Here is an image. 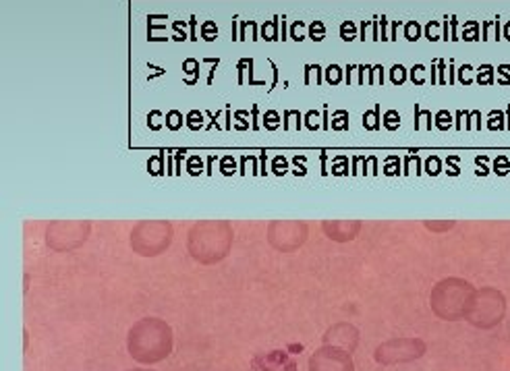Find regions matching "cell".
I'll use <instances>...</instances> for the list:
<instances>
[{
    "instance_id": "cell-23",
    "label": "cell",
    "mask_w": 510,
    "mask_h": 371,
    "mask_svg": "<svg viewBox=\"0 0 510 371\" xmlns=\"http://www.w3.org/2000/svg\"><path fill=\"white\" fill-rule=\"evenodd\" d=\"M436 127L440 131H446V129L452 127V116H450L448 110H440V112L436 114Z\"/></svg>"
},
{
    "instance_id": "cell-18",
    "label": "cell",
    "mask_w": 510,
    "mask_h": 371,
    "mask_svg": "<svg viewBox=\"0 0 510 371\" xmlns=\"http://www.w3.org/2000/svg\"><path fill=\"white\" fill-rule=\"evenodd\" d=\"M309 37L313 39V42H322V39L326 37V25L322 21H313L309 25Z\"/></svg>"
},
{
    "instance_id": "cell-60",
    "label": "cell",
    "mask_w": 510,
    "mask_h": 371,
    "mask_svg": "<svg viewBox=\"0 0 510 371\" xmlns=\"http://www.w3.org/2000/svg\"><path fill=\"white\" fill-rule=\"evenodd\" d=\"M450 83H454V60H450Z\"/></svg>"
},
{
    "instance_id": "cell-38",
    "label": "cell",
    "mask_w": 510,
    "mask_h": 371,
    "mask_svg": "<svg viewBox=\"0 0 510 371\" xmlns=\"http://www.w3.org/2000/svg\"><path fill=\"white\" fill-rule=\"evenodd\" d=\"M160 112L158 110H154V112H149V116H147V127L151 129V131H158V129H162V122H160Z\"/></svg>"
},
{
    "instance_id": "cell-56",
    "label": "cell",
    "mask_w": 510,
    "mask_h": 371,
    "mask_svg": "<svg viewBox=\"0 0 510 371\" xmlns=\"http://www.w3.org/2000/svg\"><path fill=\"white\" fill-rule=\"evenodd\" d=\"M500 85H510V73H506V75L500 77Z\"/></svg>"
},
{
    "instance_id": "cell-1",
    "label": "cell",
    "mask_w": 510,
    "mask_h": 371,
    "mask_svg": "<svg viewBox=\"0 0 510 371\" xmlns=\"http://www.w3.org/2000/svg\"><path fill=\"white\" fill-rule=\"evenodd\" d=\"M172 349V332L170 328L154 318H145L131 328L129 334V351L137 361L151 363L164 359Z\"/></svg>"
},
{
    "instance_id": "cell-52",
    "label": "cell",
    "mask_w": 510,
    "mask_h": 371,
    "mask_svg": "<svg viewBox=\"0 0 510 371\" xmlns=\"http://www.w3.org/2000/svg\"><path fill=\"white\" fill-rule=\"evenodd\" d=\"M189 25H191V33H189L191 37H189V39H197V35H195V25H197V23H195V17H191V23H189Z\"/></svg>"
},
{
    "instance_id": "cell-36",
    "label": "cell",
    "mask_w": 510,
    "mask_h": 371,
    "mask_svg": "<svg viewBox=\"0 0 510 371\" xmlns=\"http://www.w3.org/2000/svg\"><path fill=\"white\" fill-rule=\"evenodd\" d=\"M423 71H425L423 64H415V66L411 68V81H413L415 85H423V81H425V79H423Z\"/></svg>"
},
{
    "instance_id": "cell-54",
    "label": "cell",
    "mask_w": 510,
    "mask_h": 371,
    "mask_svg": "<svg viewBox=\"0 0 510 371\" xmlns=\"http://www.w3.org/2000/svg\"><path fill=\"white\" fill-rule=\"evenodd\" d=\"M367 25H369V21H363V25H361V39H367Z\"/></svg>"
},
{
    "instance_id": "cell-53",
    "label": "cell",
    "mask_w": 510,
    "mask_h": 371,
    "mask_svg": "<svg viewBox=\"0 0 510 371\" xmlns=\"http://www.w3.org/2000/svg\"><path fill=\"white\" fill-rule=\"evenodd\" d=\"M473 118H475V129H481V127H484V125H481V114L477 112V110L473 112Z\"/></svg>"
},
{
    "instance_id": "cell-50",
    "label": "cell",
    "mask_w": 510,
    "mask_h": 371,
    "mask_svg": "<svg viewBox=\"0 0 510 371\" xmlns=\"http://www.w3.org/2000/svg\"><path fill=\"white\" fill-rule=\"evenodd\" d=\"M218 158L216 156H210L208 158V166H205V174H212V166H214V162H216Z\"/></svg>"
},
{
    "instance_id": "cell-20",
    "label": "cell",
    "mask_w": 510,
    "mask_h": 371,
    "mask_svg": "<svg viewBox=\"0 0 510 371\" xmlns=\"http://www.w3.org/2000/svg\"><path fill=\"white\" fill-rule=\"evenodd\" d=\"M430 176H436V174H440L442 172V160H440L438 156H430L425 160V168H423Z\"/></svg>"
},
{
    "instance_id": "cell-29",
    "label": "cell",
    "mask_w": 510,
    "mask_h": 371,
    "mask_svg": "<svg viewBox=\"0 0 510 371\" xmlns=\"http://www.w3.org/2000/svg\"><path fill=\"white\" fill-rule=\"evenodd\" d=\"M355 35H357L355 23H353V21H344V23L340 25V37L344 39V42H351V39H355Z\"/></svg>"
},
{
    "instance_id": "cell-49",
    "label": "cell",
    "mask_w": 510,
    "mask_h": 371,
    "mask_svg": "<svg viewBox=\"0 0 510 371\" xmlns=\"http://www.w3.org/2000/svg\"><path fill=\"white\" fill-rule=\"evenodd\" d=\"M322 118H324V122H322V129H330V125H332V122L328 120V108H324V112H322Z\"/></svg>"
},
{
    "instance_id": "cell-11",
    "label": "cell",
    "mask_w": 510,
    "mask_h": 371,
    "mask_svg": "<svg viewBox=\"0 0 510 371\" xmlns=\"http://www.w3.org/2000/svg\"><path fill=\"white\" fill-rule=\"evenodd\" d=\"M332 127L334 131H347L349 129V112L347 110H338V112H334V116H332Z\"/></svg>"
},
{
    "instance_id": "cell-55",
    "label": "cell",
    "mask_w": 510,
    "mask_h": 371,
    "mask_svg": "<svg viewBox=\"0 0 510 371\" xmlns=\"http://www.w3.org/2000/svg\"><path fill=\"white\" fill-rule=\"evenodd\" d=\"M498 73H500V75L510 73V64H500V66H498Z\"/></svg>"
},
{
    "instance_id": "cell-22",
    "label": "cell",
    "mask_w": 510,
    "mask_h": 371,
    "mask_svg": "<svg viewBox=\"0 0 510 371\" xmlns=\"http://www.w3.org/2000/svg\"><path fill=\"white\" fill-rule=\"evenodd\" d=\"M326 79H328L330 85L340 83V81H342V68H340L338 64H330V66L326 68Z\"/></svg>"
},
{
    "instance_id": "cell-61",
    "label": "cell",
    "mask_w": 510,
    "mask_h": 371,
    "mask_svg": "<svg viewBox=\"0 0 510 371\" xmlns=\"http://www.w3.org/2000/svg\"><path fill=\"white\" fill-rule=\"evenodd\" d=\"M224 129H230V110H226V122H224Z\"/></svg>"
},
{
    "instance_id": "cell-16",
    "label": "cell",
    "mask_w": 510,
    "mask_h": 371,
    "mask_svg": "<svg viewBox=\"0 0 510 371\" xmlns=\"http://www.w3.org/2000/svg\"><path fill=\"white\" fill-rule=\"evenodd\" d=\"M390 81L394 85H403L405 81H407V68L403 66V64H394L392 68H390Z\"/></svg>"
},
{
    "instance_id": "cell-7",
    "label": "cell",
    "mask_w": 510,
    "mask_h": 371,
    "mask_svg": "<svg viewBox=\"0 0 510 371\" xmlns=\"http://www.w3.org/2000/svg\"><path fill=\"white\" fill-rule=\"evenodd\" d=\"M363 127L367 131H378L382 127V122H380V104H376L374 110H369V112L363 114Z\"/></svg>"
},
{
    "instance_id": "cell-39",
    "label": "cell",
    "mask_w": 510,
    "mask_h": 371,
    "mask_svg": "<svg viewBox=\"0 0 510 371\" xmlns=\"http://www.w3.org/2000/svg\"><path fill=\"white\" fill-rule=\"evenodd\" d=\"M475 164L479 166V170H475L477 176H486V174L490 172V168L486 166V164H488V156H477V158H475Z\"/></svg>"
},
{
    "instance_id": "cell-14",
    "label": "cell",
    "mask_w": 510,
    "mask_h": 371,
    "mask_svg": "<svg viewBox=\"0 0 510 371\" xmlns=\"http://www.w3.org/2000/svg\"><path fill=\"white\" fill-rule=\"evenodd\" d=\"M183 114L178 112V110H170V112L166 114V122H164V125H166L170 131H178L183 127Z\"/></svg>"
},
{
    "instance_id": "cell-35",
    "label": "cell",
    "mask_w": 510,
    "mask_h": 371,
    "mask_svg": "<svg viewBox=\"0 0 510 371\" xmlns=\"http://www.w3.org/2000/svg\"><path fill=\"white\" fill-rule=\"evenodd\" d=\"M459 162H461L459 156H448V158H446V164H448V170H446V172H448L450 176H459V174H461Z\"/></svg>"
},
{
    "instance_id": "cell-43",
    "label": "cell",
    "mask_w": 510,
    "mask_h": 371,
    "mask_svg": "<svg viewBox=\"0 0 510 371\" xmlns=\"http://www.w3.org/2000/svg\"><path fill=\"white\" fill-rule=\"evenodd\" d=\"M234 118L239 120V125H237V129H239V131L249 129V122L245 120V118H247V112H245V110H239V112H234Z\"/></svg>"
},
{
    "instance_id": "cell-4",
    "label": "cell",
    "mask_w": 510,
    "mask_h": 371,
    "mask_svg": "<svg viewBox=\"0 0 510 371\" xmlns=\"http://www.w3.org/2000/svg\"><path fill=\"white\" fill-rule=\"evenodd\" d=\"M311 371H353V361L347 353L322 349L311 357Z\"/></svg>"
},
{
    "instance_id": "cell-34",
    "label": "cell",
    "mask_w": 510,
    "mask_h": 371,
    "mask_svg": "<svg viewBox=\"0 0 510 371\" xmlns=\"http://www.w3.org/2000/svg\"><path fill=\"white\" fill-rule=\"evenodd\" d=\"M220 172H222L224 176L234 174V158L232 156H224L222 160H220Z\"/></svg>"
},
{
    "instance_id": "cell-62",
    "label": "cell",
    "mask_w": 510,
    "mask_h": 371,
    "mask_svg": "<svg viewBox=\"0 0 510 371\" xmlns=\"http://www.w3.org/2000/svg\"><path fill=\"white\" fill-rule=\"evenodd\" d=\"M506 114H508V129H510V106H508V110H506Z\"/></svg>"
},
{
    "instance_id": "cell-40",
    "label": "cell",
    "mask_w": 510,
    "mask_h": 371,
    "mask_svg": "<svg viewBox=\"0 0 510 371\" xmlns=\"http://www.w3.org/2000/svg\"><path fill=\"white\" fill-rule=\"evenodd\" d=\"M293 162L297 164V170H293L297 176H303V174H307V168H305V162H307V156H295L293 158Z\"/></svg>"
},
{
    "instance_id": "cell-24",
    "label": "cell",
    "mask_w": 510,
    "mask_h": 371,
    "mask_svg": "<svg viewBox=\"0 0 510 371\" xmlns=\"http://www.w3.org/2000/svg\"><path fill=\"white\" fill-rule=\"evenodd\" d=\"M500 118H504L502 110H494V112H490V116H488V129H492V131L504 129V122Z\"/></svg>"
},
{
    "instance_id": "cell-58",
    "label": "cell",
    "mask_w": 510,
    "mask_h": 371,
    "mask_svg": "<svg viewBox=\"0 0 510 371\" xmlns=\"http://www.w3.org/2000/svg\"><path fill=\"white\" fill-rule=\"evenodd\" d=\"M351 71H355V66L349 64V66H347V83H349V85H351Z\"/></svg>"
},
{
    "instance_id": "cell-27",
    "label": "cell",
    "mask_w": 510,
    "mask_h": 371,
    "mask_svg": "<svg viewBox=\"0 0 510 371\" xmlns=\"http://www.w3.org/2000/svg\"><path fill=\"white\" fill-rule=\"evenodd\" d=\"M201 37L208 39V42L216 39V37H218V25H216L214 21H205V23L201 25Z\"/></svg>"
},
{
    "instance_id": "cell-5",
    "label": "cell",
    "mask_w": 510,
    "mask_h": 371,
    "mask_svg": "<svg viewBox=\"0 0 510 371\" xmlns=\"http://www.w3.org/2000/svg\"><path fill=\"white\" fill-rule=\"evenodd\" d=\"M332 336H336V340L344 342V345H347V349H351V351H353L355 345H357V330L351 328V326L340 324V326H336V328L330 330V332H328L324 338H332Z\"/></svg>"
},
{
    "instance_id": "cell-48",
    "label": "cell",
    "mask_w": 510,
    "mask_h": 371,
    "mask_svg": "<svg viewBox=\"0 0 510 371\" xmlns=\"http://www.w3.org/2000/svg\"><path fill=\"white\" fill-rule=\"evenodd\" d=\"M320 158H322V174L326 176V174L330 172V170H328V166H326V164H328V154H326V152H322V156H320Z\"/></svg>"
},
{
    "instance_id": "cell-32",
    "label": "cell",
    "mask_w": 510,
    "mask_h": 371,
    "mask_svg": "<svg viewBox=\"0 0 510 371\" xmlns=\"http://www.w3.org/2000/svg\"><path fill=\"white\" fill-rule=\"evenodd\" d=\"M201 166H203L201 158H199V156H191L189 162H187V172H189L191 176H197V174H201Z\"/></svg>"
},
{
    "instance_id": "cell-21",
    "label": "cell",
    "mask_w": 510,
    "mask_h": 371,
    "mask_svg": "<svg viewBox=\"0 0 510 371\" xmlns=\"http://www.w3.org/2000/svg\"><path fill=\"white\" fill-rule=\"evenodd\" d=\"M405 37L409 39V42H415V39H419L421 37V25L417 21L405 23Z\"/></svg>"
},
{
    "instance_id": "cell-8",
    "label": "cell",
    "mask_w": 510,
    "mask_h": 371,
    "mask_svg": "<svg viewBox=\"0 0 510 371\" xmlns=\"http://www.w3.org/2000/svg\"><path fill=\"white\" fill-rule=\"evenodd\" d=\"M183 71H185L187 75H191L189 79H185V83H187V85L197 83V77H199V60H195V58H187V60L183 62Z\"/></svg>"
},
{
    "instance_id": "cell-51",
    "label": "cell",
    "mask_w": 510,
    "mask_h": 371,
    "mask_svg": "<svg viewBox=\"0 0 510 371\" xmlns=\"http://www.w3.org/2000/svg\"><path fill=\"white\" fill-rule=\"evenodd\" d=\"M436 71H438V60H434V62H432V83H434V85L438 83V77H436Z\"/></svg>"
},
{
    "instance_id": "cell-28",
    "label": "cell",
    "mask_w": 510,
    "mask_h": 371,
    "mask_svg": "<svg viewBox=\"0 0 510 371\" xmlns=\"http://www.w3.org/2000/svg\"><path fill=\"white\" fill-rule=\"evenodd\" d=\"M313 75H315V83L320 85V81H322V66L320 64H305V83H311Z\"/></svg>"
},
{
    "instance_id": "cell-26",
    "label": "cell",
    "mask_w": 510,
    "mask_h": 371,
    "mask_svg": "<svg viewBox=\"0 0 510 371\" xmlns=\"http://www.w3.org/2000/svg\"><path fill=\"white\" fill-rule=\"evenodd\" d=\"M421 116L427 120V125H425V129H434V116H432V112H427V110H419V106H415V129H421Z\"/></svg>"
},
{
    "instance_id": "cell-9",
    "label": "cell",
    "mask_w": 510,
    "mask_h": 371,
    "mask_svg": "<svg viewBox=\"0 0 510 371\" xmlns=\"http://www.w3.org/2000/svg\"><path fill=\"white\" fill-rule=\"evenodd\" d=\"M203 116H205V112H201V110H191L185 118V125L191 131H199L203 127Z\"/></svg>"
},
{
    "instance_id": "cell-6",
    "label": "cell",
    "mask_w": 510,
    "mask_h": 371,
    "mask_svg": "<svg viewBox=\"0 0 510 371\" xmlns=\"http://www.w3.org/2000/svg\"><path fill=\"white\" fill-rule=\"evenodd\" d=\"M164 154H166V152H158L154 158L147 160V172L149 174H154V176L166 174V166H164Z\"/></svg>"
},
{
    "instance_id": "cell-37",
    "label": "cell",
    "mask_w": 510,
    "mask_h": 371,
    "mask_svg": "<svg viewBox=\"0 0 510 371\" xmlns=\"http://www.w3.org/2000/svg\"><path fill=\"white\" fill-rule=\"evenodd\" d=\"M303 29H305V23H303V21H295V23H293V27H291V37L295 39V42H301V39H305V35H303Z\"/></svg>"
},
{
    "instance_id": "cell-10",
    "label": "cell",
    "mask_w": 510,
    "mask_h": 371,
    "mask_svg": "<svg viewBox=\"0 0 510 371\" xmlns=\"http://www.w3.org/2000/svg\"><path fill=\"white\" fill-rule=\"evenodd\" d=\"M477 83L479 85H490L494 83V66L492 64H481L477 68Z\"/></svg>"
},
{
    "instance_id": "cell-33",
    "label": "cell",
    "mask_w": 510,
    "mask_h": 371,
    "mask_svg": "<svg viewBox=\"0 0 510 371\" xmlns=\"http://www.w3.org/2000/svg\"><path fill=\"white\" fill-rule=\"evenodd\" d=\"M315 118H320L318 110H311V112H307V114H305V120H303V127H305V129H309V131H315V129H320L322 125H320V122H315Z\"/></svg>"
},
{
    "instance_id": "cell-15",
    "label": "cell",
    "mask_w": 510,
    "mask_h": 371,
    "mask_svg": "<svg viewBox=\"0 0 510 371\" xmlns=\"http://www.w3.org/2000/svg\"><path fill=\"white\" fill-rule=\"evenodd\" d=\"M384 127L388 131H396L401 127V114H398L396 110H388V112L384 114Z\"/></svg>"
},
{
    "instance_id": "cell-46",
    "label": "cell",
    "mask_w": 510,
    "mask_h": 371,
    "mask_svg": "<svg viewBox=\"0 0 510 371\" xmlns=\"http://www.w3.org/2000/svg\"><path fill=\"white\" fill-rule=\"evenodd\" d=\"M251 114H253V125H251V129L257 131V129H259V110H257V104H253Z\"/></svg>"
},
{
    "instance_id": "cell-59",
    "label": "cell",
    "mask_w": 510,
    "mask_h": 371,
    "mask_svg": "<svg viewBox=\"0 0 510 371\" xmlns=\"http://www.w3.org/2000/svg\"><path fill=\"white\" fill-rule=\"evenodd\" d=\"M280 21H282V39H286V17H282Z\"/></svg>"
},
{
    "instance_id": "cell-42",
    "label": "cell",
    "mask_w": 510,
    "mask_h": 371,
    "mask_svg": "<svg viewBox=\"0 0 510 371\" xmlns=\"http://www.w3.org/2000/svg\"><path fill=\"white\" fill-rule=\"evenodd\" d=\"M438 27H440L438 21H430V23H427V27H425V37L432 39V42H436V39H438V35H436V29H438Z\"/></svg>"
},
{
    "instance_id": "cell-45",
    "label": "cell",
    "mask_w": 510,
    "mask_h": 371,
    "mask_svg": "<svg viewBox=\"0 0 510 371\" xmlns=\"http://www.w3.org/2000/svg\"><path fill=\"white\" fill-rule=\"evenodd\" d=\"M259 156H261V164H259V174H268V162H266V156H268V152L266 149H261L259 152Z\"/></svg>"
},
{
    "instance_id": "cell-47",
    "label": "cell",
    "mask_w": 510,
    "mask_h": 371,
    "mask_svg": "<svg viewBox=\"0 0 510 371\" xmlns=\"http://www.w3.org/2000/svg\"><path fill=\"white\" fill-rule=\"evenodd\" d=\"M380 23H382V35H380V39H390V37H388V33H386V27H388V19H386V17H380Z\"/></svg>"
},
{
    "instance_id": "cell-57",
    "label": "cell",
    "mask_w": 510,
    "mask_h": 371,
    "mask_svg": "<svg viewBox=\"0 0 510 371\" xmlns=\"http://www.w3.org/2000/svg\"><path fill=\"white\" fill-rule=\"evenodd\" d=\"M504 37H506V39H508V42H510V21H508V23L504 25Z\"/></svg>"
},
{
    "instance_id": "cell-3",
    "label": "cell",
    "mask_w": 510,
    "mask_h": 371,
    "mask_svg": "<svg viewBox=\"0 0 510 371\" xmlns=\"http://www.w3.org/2000/svg\"><path fill=\"white\" fill-rule=\"evenodd\" d=\"M465 286L463 284H442L434 293V309L442 318H457L461 313V303H465Z\"/></svg>"
},
{
    "instance_id": "cell-13",
    "label": "cell",
    "mask_w": 510,
    "mask_h": 371,
    "mask_svg": "<svg viewBox=\"0 0 510 371\" xmlns=\"http://www.w3.org/2000/svg\"><path fill=\"white\" fill-rule=\"evenodd\" d=\"M276 27H278V19H274V21H266V23H264V27H261V37L268 39V42H274V39H280V37H278V31H276Z\"/></svg>"
},
{
    "instance_id": "cell-44",
    "label": "cell",
    "mask_w": 510,
    "mask_h": 371,
    "mask_svg": "<svg viewBox=\"0 0 510 371\" xmlns=\"http://www.w3.org/2000/svg\"><path fill=\"white\" fill-rule=\"evenodd\" d=\"M183 156H185V149H178L176 162H174V174H181V170H183Z\"/></svg>"
},
{
    "instance_id": "cell-41",
    "label": "cell",
    "mask_w": 510,
    "mask_h": 371,
    "mask_svg": "<svg viewBox=\"0 0 510 371\" xmlns=\"http://www.w3.org/2000/svg\"><path fill=\"white\" fill-rule=\"evenodd\" d=\"M469 71H473V66H471V64H463V66H461V71H459V77H461V83H463V85H469V83L473 81L471 77H469Z\"/></svg>"
},
{
    "instance_id": "cell-12",
    "label": "cell",
    "mask_w": 510,
    "mask_h": 371,
    "mask_svg": "<svg viewBox=\"0 0 510 371\" xmlns=\"http://www.w3.org/2000/svg\"><path fill=\"white\" fill-rule=\"evenodd\" d=\"M463 39H467V42H477V39H481V35H479V23L477 21H467L465 23Z\"/></svg>"
},
{
    "instance_id": "cell-19",
    "label": "cell",
    "mask_w": 510,
    "mask_h": 371,
    "mask_svg": "<svg viewBox=\"0 0 510 371\" xmlns=\"http://www.w3.org/2000/svg\"><path fill=\"white\" fill-rule=\"evenodd\" d=\"M264 127L268 131H276L280 127V114L276 112V110H268V112L264 114Z\"/></svg>"
},
{
    "instance_id": "cell-30",
    "label": "cell",
    "mask_w": 510,
    "mask_h": 371,
    "mask_svg": "<svg viewBox=\"0 0 510 371\" xmlns=\"http://www.w3.org/2000/svg\"><path fill=\"white\" fill-rule=\"evenodd\" d=\"M494 172L500 174V176L508 174V172H510V160H508L506 156H498V158L494 160Z\"/></svg>"
},
{
    "instance_id": "cell-2",
    "label": "cell",
    "mask_w": 510,
    "mask_h": 371,
    "mask_svg": "<svg viewBox=\"0 0 510 371\" xmlns=\"http://www.w3.org/2000/svg\"><path fill=\"white\" fill-rule=\"evenodd\" d=\"M425 347L421 340H411V338H403V340H390L382 345L376 353V359L380 363H398V361H411L415 357L423 355Z\"/></svg>"
},
{
    "instance_id": "cell-17",
    "label": "cell",
    "mask_w": 510,
    "mask_h": 371,
    "mask_svg": "<svg viewBox=\"0 0 510 371\" xmlns=\"http://www.w3.org/2000/svg\"><path fill=\"white\" fill-rule=\"evenodd\" d=\"M384 174H401V158L398 156H388L386 158V164H384Z\"/></svg>"
},
{
    "instance_id": "cell-31",
    "label": "cell",
    "mask_w": 510,
    "mask_h": 371,
    "mask_svg": "<svg viewBox=\"0 0 510 371\" xmlns=\"http://www.w3.org/2000/svg\"><path fill=\"white\" fill-rule=\"evenodd\" d=\"M272 172L278 174V176H282V174L288 172V162H286L284 156H276V158H274V162H272Z\"/></svg>"
},
{
    "instance_id": "cell-25",
    "label": "cell",
    "mask_w": 510,
    "mask_h": 371,
    "mask_svg": "<svg viewBox=\"0 0 510 371\" xmlns=\"http://www.w3.org/2000/svg\"><path fill=\"white\" fill-rule=\"evenodd\" d=\"M332 174H349V160L347 156H336L332 162Z\"/></svg>"
}]
</instances>
